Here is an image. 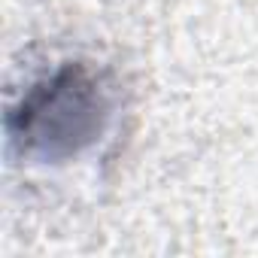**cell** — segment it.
<instances>
[{"mask_svg":"<svg viewBox=\"0 0 258 258\" xmlns=\"http://www.w3.org/2000/svg\"><path fill=\"white\" fill-rule=\"evenodd\" d=\"M103 109L97 79L85 67H64L22 100L13 112V134L43 155H67L94 140Z\"/></svg>","mask_w":258,"mask_h":258,"instance_id":"1","label":"cell"}]
</instances>
